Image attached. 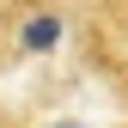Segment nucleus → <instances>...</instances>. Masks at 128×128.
Instances as JSON below:
<instances>
[{"label":"nucleus","instance_id":"f03ea898","mask_svg":"<svg viewBox=\"0 0 128 128\" xmlns=\"http://www.w3.org/2000/svg\"><path fill=\"white\" fill-rule=\"evenodd\" d=\"M0 128H24V122H18V116H12V110H6V104H0Z\"/></svg>","mask_w":128,"mask_h":128},{"label":"nucleus","instance_id":"f257e3e1","mask_svg":"<svg viewBox=\"0 0 128 128\" xmlns=\"http://www.w3.org/2000/svg\"><path fill=\"white\" fill-rule=\"evenodd\" d=\"M122 12H128V6H122ZM116 86L128 92V55H122V67H116ZM122 92H116V98H122Z\"/></svg>","mask_w":128,"mask_h":128}]
</instances>
